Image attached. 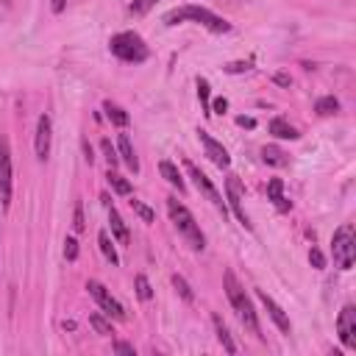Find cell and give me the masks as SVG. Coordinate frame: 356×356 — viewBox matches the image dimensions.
I'll return each instance as SVG.
<instances>
[{"mask_svg": "<svg viewBox=\"0 0 356 356\" xmlns=\"http://www.w3.org/2000/svg\"><path fill=\"white\" fill-rule=\"evenodd\" d=\"M222 286H225V295H228V303H231V309L236 312V317H239V323L256 337V339H261V325H259V314H256V309H253V300L248 298V292H245V286L239 284V278L234 275V270H225V275H222Z\"/></svg>", "mask_w": 356, "mask_h": 356, "instance_id": "6da1fadb", "label": "cell"}, {"mask_svg": "<svg viewBox=\"0 0 356 356\" xmlns=\"http://www.w3.org/2000/svg\"><path fill=\"white\" fill-rule=\"evenodd\" d=\"M181 22H197V25H203L211 33H228L231 31V22L228 19H222L220 14H214V11L203 8V6H195V3H184V6L170 8L164 14V25L172 28V25H181Z\"/></svg>", "mask_w": 356, "mask_h": 356, "instance_id": "7a4b0ae2", "label": "cell"}, {"mask_svg": "<svg viewBox=\"0 0 356 356\" xmlns=\"http://www.w3.org/2000/svg\"><path fill=\"white\" fill-rule=\"evenodd\" d=\"M167 214H170V220H172L175 231L181 234V239L189 245V250L200 253V250L206 248V236H203V231H200V225H197L195 214H192V211H189L178 197H167Z\"/></svg>", "mask_w": 356, "mask_h": 356, "instance_id": "3957f363", "label": "cell"}, {"mask_svg": "<svg viewBox=\"0 0 356 356\" xmlns=\"http://www.w3.org/2000/svg\"><path fill=\"white\" fill-rule=\"evenodd\" d=\"M108 50L114 58L125 61V64H142L150 56V47L145 44V39L136 31H120L108 39Z\"/></svg>", "mask_w": 356, "mask_h": 356, "instance_id": "277c9868", "label": "cell"}, {"mask_svg": "<svg viewBox=\"0 0 356 356\" xmlns=\"http://www.w3.org/2000/svg\"><path fill=\"white\" fill-rule=\"evenodd\" d=\"M331 253H334V264L339 270H350L353 259H356V236H353V225L342 222L334 236H331Z\"/></svg>", "mask_w": 356, "mask_h": 356, "instance_id": "5b68a950", "label": "cell"}, {"mask_svg": "<svg viewBox=\"0 0 356 356\" xmlns=\"http://www.w3.org/2000/svg\"><path fill=\"white\" fill-rule=\"evenodd\" d=\"M184 170H186V175L192 178L195 189H197V192H200V195H203V197H206V200H209V203H211V206L225 217V214H228V203L222 200V195L217 192V186L211 184V178H209V175H206L195 161H189V159H184Z\"/></svg>", "mask_w": 356, "mask_h": 356, "instance_id": "8992f818", "label": "cell"}, {"mask_svg": "<svg viewBox=\"0 0 356 356\" xmlns=\"http://www.w3.org/2000/svg\"><path fill=\"white\" fill-rule=\"evenodd\" d=\"M86 289H89V295L95 298V303L103 309V314H106L108 320H111V317H114V320H120V323H122V320H128L125 306H122V303H120V300H117V298H114V295H111L100 281H86Z\"/></svg>", "mask_w": 356, "mask_h": 356, "instance_id": "52a82bcc", "label": "cell"}, {"mask_svg": "<svg viewBox=\"0 0 356 356\" xmlns=\"http://www.w3.org/2000/svg\"><path fill=\"white\" fill-rule=\"evenodd\" d=\"M225 203L234 211V217L239 220V225L253 231V222H250V217L245 211V203H242V184H239V175H234V172L225 178Z\"/></svg>", "mask_w": 356, "mask_h": 356, "instance_id": "ba28073f", "label": "cell"}, {"mask_svg": "<svg viewBox=\"0 0 356 356\" xmlns=\"http://www.w3.org/2000/svg\"><path fill=\"white\" fill-rule=\"evenodd\" d=\"M337 334L345 350H356V306L345 303L337 317Z\"/></svg>", "mask_w": 356, "mask_h": 356, "instance_id": "9c48e42d", "label": "cell"}, {"mask_svg": "<svg viewBox=\"0 0 356 356\" xmlns=\"http://www.w3.org/2000/svg\"><path fill=\"white\" fill-rule=\"evenodd\" d=\"M14 181V170H11V147H8V139L0 134V197H3V206L11 203V184Z\"/></svg>", "mask_w": 356, "mask_h": 356, "instance_id": "30bf717a", "label": "cell"}, {"mask_svg": "<svg viewBox=\"0 0 356 356\" xmlns=\"http://www.w3.org/2000/svg\"><path fill=\"white\" fill-rule=\"evenodd\" d=\"M50 142H53V122L47 114L39 117L36 122V136H33V147H36V159L44 161L50 156Z\"/></svg>", "mask_w": 356, "mask_h": 356, "instance_id": "8fae6325", "label": "cell"}, {"mask_svg": "<svg viewBox=\"0 0 356 356\" xmlns=\"http://www.w3.org/2000/svg\"><path fill=\"white\" fill-rule=\"evenodd\" d=\"M197 139H200V145H203V150H206V156L220 167V170H225L228 164H231V156H228V150L209 134V131H197Z\"/></svg>", "mask_w": 356, "mask_h": 356, "instance_id": "7c38bea8", "label": "cell"}, {"mask_svg": "<svg viewBox=\"0 0 356 356\" xmlns=\"http://www.w3.org/2000/svg\"><path fill=\"white\" fill-rule=\"evenodd\" d=\"M256 298L264 303V309H267V314H270V320L275 323V328L281 331V334H292V323H289V317L284 314V309L264 292V289H256Z\"/></svg>", "mask_w": 356, "mask_h": 356, "instance_id": "4fadbf2b", "label": "cell"}, {"mask_svg": "<svg viewBox=\"0 0 356 356\" xmlns=\"http://www.w3.org/2000/svg\"><path fill=\"white\" fill-rule=\"evenodd\" d=\"M103 200V206H106V211H108V225H111V236L120 242V245H128L131 242V234H128V225L122 222V217H120V211L111 206V200H108V195H103L100 197Z\"/></svg>", "mask_w": 356, "mask_h": 356, "instance_id": "5bb4252c", "label": "cell"}, {"mask_svg": "<svg viewBox=\"0 0 356 356\" xmlns=\"http://www.w3.org/2000/svg\"><path fill=\"white\" fill-rule=\"evenodd\" d=\"M117 153H120V161H125L128 170L139 172V159H136V150H134L128 134H120V136H117Z\"/></svg>", "mask_w": 356, "mask_h": 356, "instance_id": "9a60e30c", "label": "cell"}, {"mask_svg": "<svg viewBox=\"0 0 356 356\" xmlns=\"http://www.w3.org/2000/svg\"><path fill=\"white\" fill-rule=\"evenodd\" d=\"M267 197L273 200V206L278 209V211H289V197L284 195V181L281 178H270L267 181Z\"/></svg>", "mask_w": 356, "mask_h": 356, "instance_id": "2e32d148", "label": "cell"}, {"mask_svg": "<svg viewBox=\"0 0 356 356\" xmlns=\"http://www.w3.org/2000/svg\"><path fill=\"white\" fill-rule=\"evenodd\" d=\"M159 172H161V178H164L170 186H175L181 195L186 192V181H184V175L178 172V167H175L172 161H161V164H159Z\"/></svg>", "mask_w": 356, "mask_h": 356, "instance_id": "e0dca14e", "label": "cell"}, {"mask_svg": "<svg viewBox=\"0 0 356 356\" xmlns=\"http://www.w3.org/2000/svg\"><path fill=\"white\" fill-rule=\"evenodd\" d=\"M211 325H214L217 342H220L228 353H236V342L231 339V334H228V328H225V323H222V317H220V314H211Z\"/></svg>", "mask_w": 356, "mask_h": 356, "instance_id": "ac0fdd59", "label": "cell"}, {"mask_svg": "<svg viewBox=\"0 0 356 356\" xmlns=\"http://www.w3.org/2000/svg\"><path fill=\"white\" fill-rule=\"evenodd\" d=\"M270 134H273V136H278V139H298V136H300V134H298V128H295V125H289L284 117L270 120Z\"/></svg>", "mask_w": 356, "mask_h": 356, "instance_id": "d6986e66", "label": "cell"}, {"mask_svg": "<svg viewBox=\"0 0 356 356\" xmlns=\"http://www.w3.org/2000/svg\"><path fill=\"white\" fill-rule=\"evenodd\" d=\"M103 111H106V117L117 125V128H125L128 122H131V117H128V111L122 108V106H117V103H111V100H106L103 103Z\"/></svg>", "mask_w": 356, "mask_h": 356, "instance_id": "ffe728a7", "label": "cell"}, {"mask_svg": "<svg viewBox=\"0 0 356 356\" xmlns=\"http://www.w3.org/2000/svg\"><path fill=\"white\" fill-rule=\"evenodd\" d=\"M261 159H264V164H270V167H286V164H289L286 153H284L281 147H275V145H264V147H261Z\"/></svg>", "mask_w": 356, "mask_h": 356, "instance_id": "44dd1931", "label": "cell"}, {"mask_svg": "<svg viewBox=\"0 0 356 356\" xmlns=\"http://www.w3.org/2000/svg\"><path fill=\"white\" fill-rule=\"evenodd\" d=\"M106 181H108V186H111L117 195H131V181H128V178H122L117 170H111V167H108Z\"/></svg>", "mask_w": 356, "mask_h": 356, "instance_id": "7402d4cb", "label": "cell"}, {"mask_svg": "<svg viewBox=\"0 0 356 356\" xmlns=\"http://www.w3.org/2000/svg\"><path fill=\"white\" fill-rule=\"evenodd\" d=\"M97 245H100V253L106 256V261H111L114 267L120 264V256H117V250H114V245H111V239H108V231H100L97 234Z\"/></svg>", "mask_w": 356, "mask_h": 356, "instance_id": "603a6c76", "label": "cell"}, {"mask_svg": "<svg viewBox=\"0 0 356 356\" xmlns=\"http://www.w3.org/2000/svg\"><path fill=\"white\" fill-rule=\"evenodd\" d=\"M314 111H317L320 117H331V114L339 111V100H337L334 95H325V97H320V100L314 103Z\"/></svg>", "mask_w": 356, "mask_h": 356, "instance_id": "cb8c5ba5", "label": "cell"}, {"mask_svg": "<svg viewBox=\"0 0 356 356\" xmlns=\"http://www.w3.org/2000/svg\"><path fill=\"white\" fill-rule=\"evenodd\" d=\"M172 286L178 289V295H181L186 303H192V300H195V292H192V286L186 284V278H184V275H178V273H175V275H172Z\"/></svg>", "mask_w": 356, "mask_h": 356, "instance_id": "d4e9b609", "label": "cell"}, {"mask_svg": "<svg viewBox=\"0 0 356 356\" xmlns=\"http://www.w3.org/2000/svg\"><path fill=\"white\" fill-rule=\"evenodd\" d=\"M134 286H136V295H139V300H150V298H153V286H150V281H147L142 273L134 278Z\"/></svg>", "mask_w": 356, "mask_h": 356, "instance_id": "484cf974", "label": "cell"}, {"mask_svg": "<svg viewBox=\"0 0 356 356\" xmlns=\"http://www.w3.org/2000/svg\"><path fill=\"white\" fill-rule=\"evenodd\" d=\"M197 97H200L203 114H211V100H209V81H206V78H197Z\"/></svg>", "mask_w": 356, "mask_h": 356, "instance_id": "4316f807", "label": "cell"}, {"mask_svg": "<svg viewBox=\"0 0 356 356\" xmlns=\"http://www.w3.org/2000/svg\"><path fill=\"white\" fill-rule=\"evenodd\" d=\"M89 325H92L97 334H103V337L114 334V328H111V320H103L100 314H92V317H89Z\"/></svg>", "mask_w": 356, "mask_h": 356, "instance_id": "83f0119b", "label": "cell"}, {"mask_svg": "<svg viewBox=\"0 0 356 356\" xmlns=\"http://www.w3.org/2000/svg\"><path fill=\"white\" fill-rule=\"evenodd\" d=\"M156 3H159V0H134V3L128 6V11H131L134 17H145Z\"/></svg>", "mask_w": 356, "mask_h": 356, "instance_id": "f1b7e54d", "label": "cell"}, {"mask_svg": "<svg viewBox=\"0 0 356 356\" xmlns=\"http://www.w3.org/2000/svg\"><path fill=\"white\" fill-rule=\"evenodd\" d=\"M128 203H131V209H134V211H136V214H139V217H142L145 222H153V211H150V209H147V206H145L142 200H136V197H131Z\"/></svg>", "mask_w": 356, "mask_h": 356, "instance_id": "f546056e", "label": "cell"}, {"mask_svg": "<svg viewBox=\"0 0 356 356\" xmlns=\"http://www.w3.org/2000/svg\"><path fill=\"white\" fill-rule=\"evenodd\" d=\"M100 147H103V153H106V161H108V167L114 170V164L120 161V156H117V150L111 147V142H108V139H103V142H100Z\"/></svg>", "mask_w": 356, "mask_h": 356, "instance_id": "4dcf8cb0", "label": "cell"}, {"mask_svg": "<svg viewBox=\"0 0 356 356\" xmlns=\"http://www.w3.org/2000/svg\"><path fill=\"white\" fill-rule=\"evenodd\" d=\"M72 228L75 231H83L86 228V222H83V203L81 200L75 203V211H72Z\"/></svg>", "mask_w": 356, "mask_h": 356, "instance_id": "1f68e13d", "label": "cell"}, {"mask_svg": "<svg viewBox=\"0 0 356 356\" xmlns=\"http://www.w3.org/2000/svg\"><path fill=\"white\" fill-rule=\"evenodd\" d=\"M64 256H67V261H75L78 259V242L72 236L64 239Z\"/></svg>", "mask_w": 356, "mask_h": 356, "instance_id": "d6a6232c", "label": "cell"}, {"mask_svg": "<svg viewBox=\"0 0 356 356\" xmlns=\"http://www.w3.org/2000/svg\"><path fill=\"white\" fill-rule=\"evenodd\" d=\"M309 261H312V267H314V270H323V267H325V256H323L317 248H312V250H309Z\"/></svg>", "mask_w": 356, "mask_h": 356, "instance_id": "836d02e7", "label": "cell"}, {"mask_svg": "<svg viewBox=\"0 0 356 356\" xmlns=\"http://www.w3.org/2000/svg\"><path fill=\"white\" fill-rule=\"evenodd\" d=\"M250 64L253 61H231V64H225V70L228 72H245V70H250Z\"/></svg>", "mask_w": 356, "mask_h": 356, "instance_id": "e575fe53", "label": "cell"}, {"mask_svg": "<svg viewBox=\"0 0 356 356\" xmlns=\"http://www.w3.org/2000/svg\"><path fill=\"white\" fill-rule=\"evenodd\" d=\"M225 108H228V100H225V97H217V100L211 103V114H222Z\"/></svg>", "mask_w": 356, "mask_h": 356, "instance_id": "d590c367", "label": "cell"}, {"mask_svg": "<svg viewBox=\"0 0 356 356\" xmlns=\"http://www.w3.org/2000/svg\"><path fill=\"white\" fill-rule=\"evenodd\" d=\"M114 353H136V350L128 342H114Z\"/></svg>", "mask_w": 356, "mask_h": 356, "instance_id": "8d00e7d4", "label": "cell"}, {"mask_svg": "<svg viewBox=\"0 0 356 356\" xmlns=\"http://www.w3.org/2000/svg\"><path fill=\"white\" fill-rule=\"evenodd\" d=\"M236 125H242V128H253L256 120H253V117H236Z\"/></svg>", "mask_w": 356, "mask_h": 356, "instance_id": "74e56055", "label": "cell"}, {"mask_svg": "<svg viewBox=\"0 0 356 356\" xmlns=\"http://www.w3.org/2000/svg\"><path fill=\"white\" fill-rule=\"evenodd\" d=\"M64 6H67V0H50V8H53V14H61V11H64Z\"/></svg>", "mask_w": 356, "mask_h": 356, "instance_id": "f35d334b", "label": "cell"}, {"mask_svg": "<svg viewBox=\"0 0 356 356\" xmlns=\"http://www.w3.org/2000/svg\"><path fill=\"white\" fill-rule=\"evenodd\" d=\"M275 83H281V86H289V75L278 72V75H275Z\"/></svg>", "mask_w": 356, "mask_h": 356, "instance_id": "ab89813d", "label": "cell"}]
</instances>
